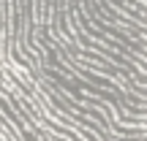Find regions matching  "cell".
<instances>
[]
</instances>
